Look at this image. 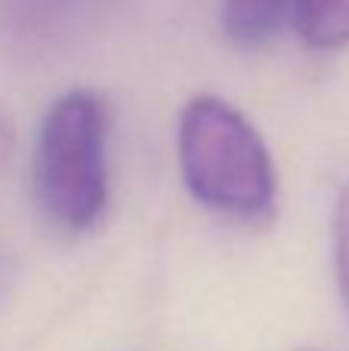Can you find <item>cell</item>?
Here are the masks:
<instances>
[{"label": "cell", "mask_w": 349, "mask_h": 351, "mask_svg": "<svg viewBox=\"0 0 349 351\" xmlns=\"http://www.w3.org/2000/svg\"><path fill=\"white\" fill-rule=\"evenodd\" d=\"M177 154L185 188L210 210L257 219L275 204L269 148L257 127L226 99L195 96L185 102Z\"/></svg>", "instance_id": "6da1fadb"}, {"label": "cell", "mask_w": 349, "mask_h": 351, "mask_svg": "<svg viewBox=\"0 0 349 351\" xmlns=\"http://www.w3.org/2000/svg\"><path fill=\"white\" fill-rule=\"evenodd\" d=\"M34 197L49 222L80 234L105 210V111L93 90H68L47 108L31 158Z\"/></svg>", "instance_id": "7a4b0ae2"}, {"label": "cell", "mask_w": 349, "mask_h": 351, "mask_svg": "<svg viewBox=\"0 0 349 351\" xmlns=\"http://www.w3.org/2000/svg\"><path fill=\"white\" fill-rule=\"evenodd\" d=\"M297 0H220L223 31L238 47H263L288 22H294Z\"/></svg>", "instance_id": "3957f363"}, {"label": "cell", "mask_w": 349, "mask_h": 351, "mask_svg": "<svg viewBox=\"0 0 349 351\" xmlns=\"http://www.w3.org/2000/svg\"><path fill=\"white\" fill-rule=\"evenodd\" d=\"M294 22L313 49H340L349 43V0H297Z\"/></svg>", "instance_id": "277c9868"}, {"label": "cell", "mask_w": 349, "mask_h": 351, "mask_svg": "<svg viewBox=\"0 0 349 351\" xmlns=\"http://www.w3.org/2000/svg\"><path fill=\"white\" fill-rule=\"evenodd\" d=\"M334 271H337L340 299L349 311V182L334 206Z\"/></svg>", "instance_id": "5b68a950"}, {"label": "cell", "mask_w": 349, "mask_h": 351, "mask_svg": "<svg viewBox=\"0 0 349 351\" xmlns=\"http://www.w3.org/2000/svg\"><path fill=\"white\" fill-rule=\"evenodd\" d=\"M294 351H322V348H294Z\"/></svg>", "instance_id": "8992f818"}]
</instances>
